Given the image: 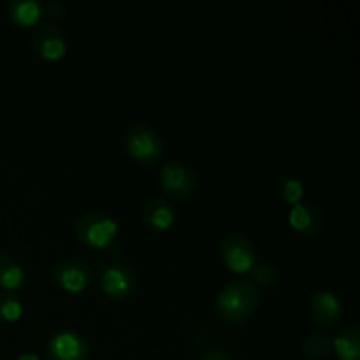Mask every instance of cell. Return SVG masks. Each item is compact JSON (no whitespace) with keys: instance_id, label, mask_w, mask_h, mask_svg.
<instances>
[{"instance_id":"1","label":"cell","mask_w":360,"mask_h":360,"mask_svg":"<svg viewBox=\"0 0 360 360\" xmlns=\"http://www.w3.org/2000/svg\"><path fill=\"white\" fill-rule=\"evenodd\" d=\"M260 290L253 281L236 280L225 285L214 299L218 316L227 323H241L255 313Z\"/></svg>"},{"instance_id":"2","label":"cell","mask_w":360,"mask_h":360,"mask_svg":"<svg viewBox=\"0 0 360 360\" xmlns=\"http://www.w3.org/2000/svg\"><path fill=\"white\" fill-rule=\"evenodd\" d=\"M118 234L115 218L102 211H88L76 221V238L91 250H105Z\"/></svg>"},{"instance_id":"3","label":"cell","mask_w":360,"mask_h":360,"mask_svg":"<svg viewBox=\"0 0 360 360\" xmlns=\"http://www.w3.org/2000/svg\"><path fill=\"white\" fill-rule=\"evenodd\" d=\"M125 148L127 153L132 160L141 165H153L160 160L164 143L162 137L153 127L137 123L132 125L125 134Z\"/></svg>"},{"instance_id":"4","label":"cell","mask_w":360,"mask_h":360,"mask_svg":"<svg viewBox=\"0 0 360 360\" xmlns=\"http://www.w3.org/2000/svg\"><path fill=\"white\" fill-rule=\"evenodd\" d=\"M221 262L231 273L245 274L257 266V250L246 236L239 232H231L224 236L218 246Z\"/></svg>"},{"instance_id":"5","label":"cell","mask_w":360,"mask_h":360,"mask_svg":"<svg viewBox=\"0 0 360 360\" xmlns=\"http://www.w3.org/2000/svg\"><path fill=\"white\" fill-rule=\"evenodd\" d=\"M160 186L169 197L186 200L197 188L195 169L183 160H171L160 171Z\"/></svg>"},{"instance_id":"6","label":"cell","mask_w":360,"mask_h":360,"mask_svg":"<svg viewBox=\"0 0 360 360\" xmlns=\"http://www.w3.org/2000/svg\"><path fill=\"white\" fill-rule=\"evenodd\" d=\"M139 276L127 262H115L104 267L101 274V288L112 301H123L136 292Z\"/></svg>"},{"instance_id":"7","label":"cell","mask_w":360,"mask_h":360,"mask_svg":"<svg viewBox=\"0 0 360 360\" xmlns=\"http://www.w3.org/2000/svg\"><path fill=\"white\" fill-rule=\"evenodd\" d=\"M53 281L58 288L69 294H79L91 283V267L84 260L65 259L60 260L51 273Z\"/></svg>"},{"instance_id":"8","label":"cell","mask_w":360,"mask_h":360,"mask_svg":"<svg viewBox=\"0 0 360 360\" xmlns=\"http://www.w3.org/2000/svg\"><path fill=\"white\" fill-rule=\"evenodd\" d=\"M32 48L46 62H60L67 55V41L56 25H39L32 34Z\"/></svg>"},{"instance_id":"9","label":"cell","mask_w":360,"mask_h":360,"mask_svg":"<svg viewBox=\"0 0 360 360\" xmlns=\"http://www.w3.org/2000/svg\"><path fill=\"white\" fill-rule=\"evenodd\" d=\"M309 319L319 329H334L343 319V302L333 292H316L309 301Z\"/></svg>"},{"instance_id":"10","label":"cell","mask_w":360,"mask_h":360,"mask_svg":"<svg viewBox=\"0 0 360 360\" xmlns=\"http://www.w3.org/2000/svg\"><path fill=\"white\" fill-rule=\"evenodd\" d=\"M90 347L81 334L72 330H62L53 334L48 341L49 360H88Z\"/></svg>"},{"instance_id":"11","label":"cell","mask_w":360,"mask_h":360,"mask_svg":"<svg viewBox=\"0 0 360 360\" xmlns=\"http://www.w3.org/2000/svg\"><path fill=\"white\" fill-rule=\"evenodd\" d=\"M288 224L295 232L308 238H315L320 236L326 229V218L320 207L313 206V204L299 202L292 207L290 214H288Z\"/></svg>"},{"instance_id":"12","label":"cell","mask_w":360,"mask_h":360,"mask_svg":"<svg viewBox=\"0 0 360 360\" xmlns=\"http://www.w3.org/2000/svg\"><path fill=\"white\" fill-rule=\"evenodd\" d=\"M176 210L165 199H151L141 210V220L153 231H169L176 224Z\"/></svg>"},{"instance_id":"13","label":"cell","mask_w":360,"mask_h":360,"mask_svg":"<svg viewBox=\"0 0 360 360\" xmlns=\"http://www.w3.org/2000/svg\"><path fill=\"white\" fill-rule=\"evenodd\" d=\"M9 16L18 27H35L42 16V6L35 0H16L7 6Z\"/></svg>"},{"instance_id":"14","label":"cell","mask_w":360,"mask_h":360,"mask_svg":"<svg viewBox=\"0 0 360 360\" xmlns=\"http://www.w3.org/2000/svg\"><path fill=\"white\" fill-rule=\"evenodd\" d=\"M333 348L340 360H360V329L359 326H350L333 340Z\"/></svg>"},{"instance_id":"15","label":"cell","mask_w":360,"mask_h":360,"mask_svg":"<svg viewBox=\"0 0 360 360\" xmlns=\"http://www.w3.org/2000/svg\"><path fill=\"white\" fill-rule=\"evenodd\" d=\"M25 283V271L7 253L0 252V288L13 292Z\"/></svg>"},{"instance_id":"16","label":"cell","mask_w":360,"mask_h":360,"mask_svg":"<svg viewBox=\"0 0 360 360\" xmlns=\"http://www.w3.org/2000/svg\"><path fill=\"white\" fill-rule=\"evenodd\" d=\"M276 192L283 202L295 206V204L301 202L302 197H304V185H302L301 179L294 178V176L290 174H285L278 179Z\"/></svg>"},{"instance_id":"17","label":"cell","mask_w":360,"mask_h":360,"mask_svg":"<svg viewBox=\"0 0 360 360\" xmlns=\"http://www.w3.org/2000/svg\"><path fill=\"white\" fill-rule=\"evenodd\" d=\"M302 352L313 359H322L333 352V338L323 333H313L302 340Z\"/></svg>"},{"instance_id":"18","label":"cell","mask_w":360,"mask_h":360,"mask_svg":"<svg viewBox=\"0 0 360 360\" xmlns=\"http://www.w3.org/2000/svg\"><path fill=\"white\" fill-rule=\"evenodd\" d=\"M23 315V302L14 292L0 294V320L7 323L18 322Z\"/></svg>"},{"instance_id":"19","label":"cell","mask_w":360,"mask_h":360,"mask_svg":"<svg viewBox=\"0 0 360 360\" xmlns=\"http://www.w3.org/2000/svg\"><path fill=\"white\" fill-rule=\"evenodd\" d=\"M252 273H253V280H255L257 283L264 285V287L273 285L278 278V273L274 271L273 266H269V264H257V266L252 269Z\"/></svg>"},{"instance_id":"20","label":"cell","mask_w":360,"mask_h":360,"mask_svg":"<svg viewBox=\"0 0 360 360\" xmlns=\"http://www.w3.org/2000/svg\"><path fill=\"white\" fill-rule=\"evenodd\" d=\"M65 6L62 2H48L46 6H42V14H48L51 18H62L65 14Z\"/></svg>"},{"instance_id":"21","label":"cell","mask_w":360,"mask_h":360,"mask_svg":"<svg viewBox=\"0 0 360 360\" xmlns=\"http://www.w3.org/2000/svg\"><path fill=\"white\" fill-rule=\"evenodd\" d=\"M200 360H232V357L229 354H225V352L213 350V352H210V354L204 355Z\"/></svg>"},{"instance_id":"22","label":"cell","mask_w":360,"mask_h":360,"mask_svg":"<svg viewBox=\"0 0 360 360\" xmlns=\"http://www.w3.org/2000/svg\"><path fill=\"white\" fill-rule=\"evenodd\" d=\"M16 360H41V359H39L35 354H23V355H20Z\"/></svg>"}]
</instances>
